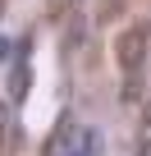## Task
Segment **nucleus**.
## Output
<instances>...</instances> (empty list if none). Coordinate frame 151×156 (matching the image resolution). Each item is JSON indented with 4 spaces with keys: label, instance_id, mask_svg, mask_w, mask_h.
Listing matches in <instances>:
<instances>
[{
    "label": "nucleus",
    "instance_id": "f257e3e1",
    "mask_svg": "<svg viewBox=\"0 0 151 156\" xmlns=\"http://www.w3.org/2000/svg\"><path fill=\"white\" fill-rule=\"evenodd\" d=\"M142 55H146V32H142V28L124 32V37H119V69H124V73H137Z\"/></svg>",
    "mask_w": 151,
    "mask_h": 156
},
{
    "label": "nucleus",
    "instance_id": "f03ea898",
    "mask_svg": "<svg viewBox=\"0 0 151 156\" xmlns=\"http://www.w3.org/2000/svg\"><path fill=\"white\" fill-rule=\"evenodd\" d=\"M28 51H32V41H23V55H19L14 73H9V97H14V101H19V97L28 92V83H32V73H28Z\"/></svg>",
    "mask_w": 151,
    "mask_h": 156
},
{
    "label": "nucleus",
    "instance_id": "7ed1b4c3",
    "mask_svg": "<svg viewBox=\"0 0 151 156\" xmlns=\"http://www.w3.org/2000/svg\"><path fill=\"white\" fill-rule=\"evenodd\" d=\"M137 92H142V83H133V78H128V83H124V101H137Z\"/></svg>",
    "mask_w": 151,
    "mask_h": 156
}]
</instances>
